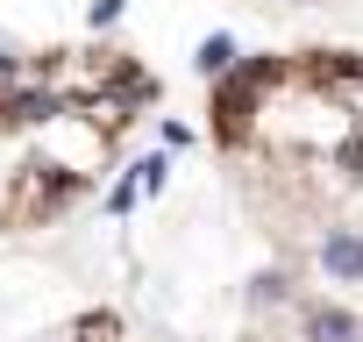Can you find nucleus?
<instances>
[{
    "label": "nucleus",
    "mask_w": 363,
    "mask_h": 342,
    "mask_svg": "<svg viewBox=\"0 0 363 342\" xmlns=\"http://www.w3.org/2000/svg\"><path fill=\"white\" fill-rule=\"evenodd\" d=\"M207 143L271 243V278L363 314V43L207 50Z\"/></svg>",
    "instance_id": "obj_1"
},
{
    "label": "nucleus",
    "mask_w": 363,
    "mask_h": 342,
    "mask_svg": "<svg viewBox=\"0 0 363 342\" xmlns=\"http://www.w3.org/2000/svg\"><path fill=\"white\" fill-rule=\"evenodd\" d=\"M264 285V299L292 321V342H363V314L356 307H328V299H306V292H292V285H278L271 271L257 278Z\"/></svg>",
    "instance_id": "obj_2"
}]
</instances>
